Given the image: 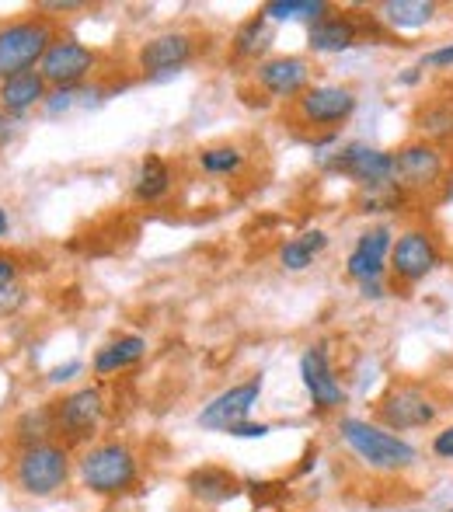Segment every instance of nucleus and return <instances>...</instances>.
Here are the masks:
<instances>
[{
	"instance_id": "1",
	"label": "nucleus",
	"mask_w": 453,
	"mask_h": 512,
	"mask_svg": "<svg viewBox=\"0 0 453 512\" xmlns=\"http://www.w3.org/2000/svg\"><path fill=\"white\" fill-rule=\"evenodd\" d=\"M339 436L366 467H373V471H387V474L408 471V467L415 464V457H419L408 439L394 436L384 425H373V422H366V418H342Z\"/></svg>"
},
{
	"instance_id": "2",
	"label": "nucleus",
	"mask_w": 453,
	"mask_h": 512,
	"mask_svg": "<svg viewBox=\"0 0 453 512\" xmlns=\"http://www.w3.org/2000/svg\"><path fill=\"white\" fill-rule=\"evenodd\" d=\"M140 478V460L126 443H98L81 457V481L95 495H126Z\"/></svg>"
},
{
	"instance_id": "3",
	"label": "nucleus",
	"mask_w": 453,
	"mask_h": 512,
	"mask_svg": "<svg viewBox=\"0 0 453 512\" xmlns=\"http://www.w3.org/2000/svg\"><path fill=\"white\" fill-rule=\"evenodd\" d=\"M56 42V28L46 18H25L0 28V81L39 70L46 49Z\"/></svg>"
},
{
	"instance_id": "4",
	"label": "nucleus",
	"mask_w": 453,
	"mask_h": 512,
	"mask_svg": "<svg viewBox=\"0 0 453 512\" xmlns=\"http://www.w3.org/2000/svg\"><path fill=\"white\" fill-rule=\"evenodd\" d=\"M70 478V450L60 443H35L18 453L14 464V481L32 499H49Z\"/></svg>"
},
{
	"instance_id": "5",
	"label": "nucleus",
	"mask_w": 453,
	"mask_h": 512,
	"mask_svg": "<svg viewBox=\"0 0 453 512\" xmlns=\"http://www.w3.org/2000/svg\"><path fill=\"white\" fill-rule=\"evenodd\" d=\"M440 405H436L433 394H426V387L419 384H398L380 398L377 418L387 432H412V429H426L436 422Z\"/></svg>"
},
{
	"instance_id": "6",
	"label": "nucleus",
	"mask_w": 453,
	"mask_h": 512,
	"mask_svg": "<svg viewBox=\"0 0 453 512\" xmlns=\"http://www.w3.org/2000/svg\"><path fill=\"white\" fill-rule=\"evenodd\" d=\"M443 154L436 143L412 140L405 147L394 150V182L401 192H426L433 185H443Z\"/></svg>"
},
{
	"instance_id": "7",
	"label": "nucleus",
	"mask_w": 453,
	"mask_h": 512,
	"mask_svg": "<svg viewBox=\"0 0 453 512\" xmlns=\"http://www.w3.org/2000/svg\"><path fill=\"white\" fill-rule=\"evenodd\" d=\"M98 56L95 49H88L84 42L77 39H63V35H56V42L46 49V56H42L39 63V74L46 84H53V88H77V84H84L91 77V70H95Z\"/></svg>"
},
{
	"instance_id": "8",
	"label": "nucleus",
	"mask_w": 453,
	"mask_h": 512,
	"mask_svg": "<svg viewBox=\"0 0 453 512\" xmlns=\"http://www.w3.org/2000/svg\"><path fill=\"white\" fill-rule=\"evenodd\" d=\"M436 265H440V248H436L433 234H426V230H405V234L394 241L387 269H391L394 283L415 286L426 276H433Z\"/></svg>"
},
{
	"instance_id": "9",
	"label": "nucleus",
	"mask_w": 453,
	"mask_h": 512,
	"mask_svg": "<svg viewBox=\"0 0 453 512\" xmlns=\"http://www.w3.org/2000/svg\"><path fill=\"white\" fill-rule=\"evenodd\" d=\"M332 171L352 178L359 189H384V185H398L394 182V154L377 147H366V143H349L328 164Z\"/></svg>"
},
{
	"instance_id": "10",
	"label": "nucleus",
	"mask_w": 453,
	"mask_h": 512,
	"mask_svg": "<svg viewBox=\"0 0 453 512\" xmlns=\"http://www.w3.org/2000/svg\"><path fill=\"white\" fill-rule=\"evenodd\" d=\"M102 415H105L102 391L98 387H81V391L56 401V432H63L70 443H81V439L95 436Z\"/></svg>"
},
{
	"instance_id": "11",
	"label": "nucleus",
	"mask_w": 453,
	"mask_h": 512,
	"mask_svg": "<svg viewBox=\"0 0 453 512\" xmlns=\"http://www.w3.org/2000/svg\"><path fill=\"white\" fill-rule=\"evenodd\" d=\"M356 112V95L342 84H318L297 98V115L307 126H342Z\"/></svg>"
},
{
	"instance_id": "12",
	"label": "nucleus",
	"mask_w": 453,
	"mask_h": 512,
	"mask_svg": "<svg viewBox=\"0 0 453 512\" xmlns=\"http://www.w3.org/2000/svg\"><path fill=\"white\" fill-rule=\"evenodd\" d=\"M262 398V377H251L244 384H234L230 391L217 394L203 411H199V425L203 429H213V432H227L234 429L237 422H248L251 408L258 405Z\"/></svg>"
},
{
	"instance_id": "13",
	"label": "nucleus",
	"mask_w": 453,
	"mask_h": 512,
	"mask_svg": "<svg viewBox=\"0 0 453 512\" xmlns=\"http://www.w3.org/2000/svg\"><path fill=\"white\" fill-rule=\"evenodd\" d=\"M300 377H304V387L318 411H339L345 405V387L335 377L332 363H328L325 345H311L300 356Z\"/></svg>"
},
{
	"instance_id": "14",
	"label": "nucleus",
	"mask_w": 453,
	"mask_h": 512,
	"mask_svg": "<svg viewBox=\"0 0 453 512\" xmlns=\"http://www.w3.org/2000/svg\"><path fill=\"white\" fill-rule=\"evenodd\" d=\"M391 230L387 227H370L366 234L356 237V248L349 251V262H345V276L363 283H377L384 279L387 262H391Z\"/></svg>"
},
{
	"instance_id": "15",
	"label": "nucleus",
	"mask_w": 453,
	"mask_h": 512,
	"mask_svg": "<svg viewBox=\"0 0 453 512\" xmlns=\"http://www.w3.org/2000/svg\"><path fill=\"white\" fill-rule=\"evenodd\" d=\"M255 84L272 98H300L311 88V63L300 56H269L255 67Z\"/></svg>"
},
{
	"instance_id": "16",
	"label": "nucleus",
	"mask_w": 453,
	"mask_h": 512,
	"mask_svg": "<svg viewBox=\"0 0 453 512\" xmlns=\"http://www.w3.org/2000/svg\"><path fill=\"white\" fill-rule=\"evenodd\" d=\"M196 53V42H192L189 32H164V35H154L140 46L136 53V63H140L143 74H171V70L185 67Z\"/></svg>"
},
{
	"instance_id": "17",
	"label": "nucleus",
	"mask_w": 453,
	"mask_h": 512,
	"mask_svg": "<svg viewBox=\"0 0 453 512\" xmlns=\"http://www.w3.org/2000/svg\"><path fill=\"white\" fill-rule=\"evenodd\" d=\"M307 42L314 53H345L359 42V25L349 14H325V18L311 21Z\"/></svg>"
},
{
	"instance_id": "18",
	"label": "nucleus",
	"mask_w": 453,
	"mask_h": 512,
	"mask_svg": "<svg viewBox=\"0 0 453 512\" xmlns=\"http://www.w3.org/2000/svg\"><path fill=\"white\" fill-rule=\"evenodd\" d=\"M46 88L49 84L42 81L39 70H28V74H18V77H7L0 81V108L11 115H21L28 112L32 105H46Z\"/></svg>"
},
{
	"instance_id": "19",
	"label": "nucleus",
	"mask_w": 453,
	"mask_h": 512,
	"mask_svg": "<svg viewBox=\"0 0 453 512\" xmlns=\"http://www.w3.org/2000/svg\"><path fill=\"white\" fill-rule=\"evenodd\" d=\"M185 488H189L192 499L210 502V506H213V502L234 499V495L241 492V481H237L230 471H224V467L206 464V467H196V471L185 478Z\"/></svg>"
},
{
	"instance_id": "20",
	"label": "nucleus",
	"mask_w": 453,
	"mask_h": 512,
	"mask_svg": "<svg viewBox=\"0 0 453 512\" xmlns=\"http://www.w3.org/2000/svg\"><path fill=\"white\" fill-rule=\"evenodd\" d=\"M147 352V342L140 335H119L115 342H109L105 349H98L95 356V373L98 377H109V373H119V370H129L136 366Z\"/></svg>"
},
{
	"instance_id": "21",
	"label": "nucleus",
	"mask_w": 453,
	"mask_h": 512,
	"mask_svg": "<svg viewBox=\"0 0 453 512\" xmlns=\"http://www.w3.org/2000/svg\"><path fill=\"white\" fill-rule=\"evenodd\" d=\"M171 189V168L164 157L157 154H147L140 164V175H136V185H133V196L140 199V203H157V199H164Z\"/></svg>"
},
{
	"instance_id": "22",
	"label": "nucleus",
	"mask_w": 453,
	"mask_h": 512,
	"mask_svg": "<svg viewBox=\"0 0 453 512\" xmlns=\"http://www.w3.org/2000/svg\"><path fill=\"white\" fill-rule=\"evenodd\" d=\"M433 18V0H387V4H380V21L391 28H426Z\"/></svg>"
},
{
	"instance_id": "23",
	"label": "nucleus",
	"mask_w": 453,
	"mask_h": 512,
	"mask_svg": "<svg viewBox=\"0 0 453 512\" xmlns=\"http://www.w3.org/2000/svg\"><path fill=\"white\" fill-rule=\"evenodd\" d=\"M325 248H328L325 230H307V234L293 237V241H286L283 248H279V262L290 272H304V269H311L314 255H321Z\"/></svg>"
},
{
	"instance_id": "24",
	"label": "nucleus",
	"mask_w": 453,
	"mask_h": 512,
	"mask_svg": "<svg viewBox=\"0 0 453 512\" xmlns=\"http://www.w3.org/2000/svg\"><path fill=\"white\" fill-rule=\"evenodd\" d=\"M272 42V28H269V18H265L262 11L251 14L248 21H244L241 28L234 32V42H230V49H234L237 60H255L258 53H262L265 46Z\"/></svg>"
},
{
	"instance_id": "25",
	"label": "nucleus",
	"mask_w": 453,
	"mask_h": 512,
	"mask_svg": "<svg viewBox=\"0 0 453 512\" xmlns=\"http://www.w3.org/2000/svg\"><path fill=\"white\" fill-rule=\"evenodd\" d=\"M262 14L269 21H318L332 14V4L325 0H269Z\"/></svg>"
},
{
	"instance_id": "26",
	"label": "nucleus",
	"mask_w": 453,
	"mask_h": 512,
	"mask_svg": "<svg viewBox=\"0 0 453 512\" xmlns=\"http://www.w3.org/2000/svg\"><path fill=\"white\" fill-rule=\"evenodd\" d=\"M18 443L21 446H35V443H49V436L56 432V405H39L18 418Z\"/></svg>"
},
{
	"instance_id": "27",
	"label": "nucleus",
	"mask_w": 453,
	"mask_h": 512,
	"mask_svg": "<svg viewBox=\"0 0 453 512\" xmlns=\"http://www.w3.org/2000/svg\"><path fill=\"white\" fill-rule=\"evenodd\" d=\"M199 164L206 175H234V171H241L244 154L237 147H206L199 154Z\"/></svg>"
},
{
	"instance_id": "28",
	"label": "nucleus",
	"mask_w": 453,
	"mask_h": 512,
	"mask_svg": "<svg viewBox=\"0 0 453 512\" xmlns=\"http://www.w3.org/2000/svg\"><path fill=\"white\" fill-rule=\"evenodd\" d=\"M419 129L426 133V140H447L453 136V105H429L419 115Z\"/></svg>"
},
{
	"instance_id": "29",
	"label": "nucleus",
	"mask_w": 453,
	"mask_h": 512,
	"mask_svg": "<svg viewBox=\"0 0 453 512\" xmlns=\"http://www.w3.org/2000/svg\"><path fill=\"white\" fill-rule=\"evenodd\" d=\"M401 199H405V192L398 185H384V189H363L359 206H363V213H384V209H398Z\"/></svg>"
},
{
	"instance_id": "30",
	"label": "nucleus",
	"mask_w": 453,
	"mask_h": 512,
	"mask_svg": "<svg viewBox=\"0 0 453 512\" xmlns=\"http://www.w3.org/2000/svg\"><path fill=\"white\" fill-rule=\"evenodd\" d=\"M450 70L453 67V42L450 46H440V49H429L426 56H422V70Z\"/></svg>"
},
{
	"instance_id": "31",
	"label": "nucleus",
	"mask_w": 453,
	"mask_h": 512,
	"mask_svg": "<svg viewBox=\"0 0 453 512\" xmlns=\"http://www.w3.org/2000/svg\"><path fill=\"white\" fill-rule=\"evenodd\" d=\"M272 432V425L265 422H237L234 429H227V436H237V439H265Z\"/></svg>"
},
{
	"instance_id": "32",
	"label": "nucleus",
	"mask_w": 453,
	"mask_h": 512,
	"mask_svg": "<svg viewBox=\"0 0 453 512\" xmlns=\"http://www.w3.org/2000/svg\"><path fill=\"white\" fill-rule=\"evenodd\" d=\"M74 98H77V88H63V91H56V95H49V98H46V112H49V115L67 112V108L74 105Z\"/></svg>"
},
{
	"instance_id": "33",
	"label": "nucleus",
	"mask_w": 453,
	"mask_h": 512,
	"mask_svg": "<svg viewBox=\"0 0 453 512\" xmlns=\"http://www.w3.org/2000/svg\"><path fill=\"white\" fill-rule=\"evenodd\" d=\"M433 453L440 460H453V425H447V429H440L436 432V439H433Z\"/></svg>"
},
{
	"instance_id": "34",
	"label": "nucleus",
	"mask_w": 453,
	"mask_h": 512,
	"mask_svg": "<svg viewBox=\"0 0 453 512\" xmlns=\"http://www.w3.org/2000/svg\"><path fill=\"white\" fill-rule=\"evenodd\" d=\"M14 279H18V262H14V258H7V255H0V293L11 290Z\"/></svg>"
},
{
	"instance_id": "35",
	"label": "nucleus",
	"mask_w": 453,
	"mask_h": 512,
	"mask_svg": "<svg viewBox=\"0 0 453 512\" xmlns=\"http://www.w3.org/2000/svg\"><path fill=\"white\" fill-rule=\"evenodd\" d=\"M74 373H81V363H77V359H74V363H67V366H56V370L49 373V380H53V384H63V380H70Z\"/></svg>"
},
{
	"instance_id": "36",
	"label": "nucleus",
	"mask_w": 453,
	"mask_h": 512,
	"mask_svg": "<svg viewBox=\"0 0 453 512\" xmlns=\"http://www.w3.org/2000/svg\"><path fill=\"white\" fill-rule=\"evenodd\" d=\"M359 293H363L366 300H380L384 297V279H377V283H363L359 286Z\"/></svg>"
},
{
	"instance_id": "37",
	"label": "nucleus",
	"mask_w": 453,
	"mask_h": 512,
	"mask_svg": "<svg viewBox=\"0 0 453 512\" xmlns=\"http://www.w3.org/2000/svg\"><path fill=\"white\" fill-rule=\"evenodd\" d=\"M46 11H74V7H84L81 0H49V4H42Z\"/></svg>"
},
{
	"instance_id": "38",
	"label": "nucleus",
	"mask_w": 453,
	"mask_h": 512,
	"mask_svg": "<svg viewBox=\"0 0 453 512\" xmlns=\"http://www.w3.org/2000/svg\"><path fill=\"white\" fill-rule=\"evenodd\" d=\"M443 203H453V175H443Z\"/></svg>"
},
{
	"instance_id": "39",
	"label": "nucleus",
	"mask_w": 453,
	"mask_h": 512,
	"mask_svg": "<svg viewBox=\"0 0 453 512\" xmlns=\"http://www.w3.org/2000/svg\"><path fill=\"white\" fill-rule=\"evenodd\" d=\"M7 227H11V220H7V209H0V237L7 234Z\"/></svg>"
},
{
	"instance_id": "40",
	"label": "nucleus",
	"mask_w": 453,
	"mask_h": 512,
	"mask_svg": "<svg viewBox=\"0 0 453 512\" xmlns=\"http://www.w3.org/2000/svg\"><path fill=\"white\" fill-rule=\"evenodd\" d=\"M450 512H453V509H450Z\"/></svg>"
}]
</instances>
